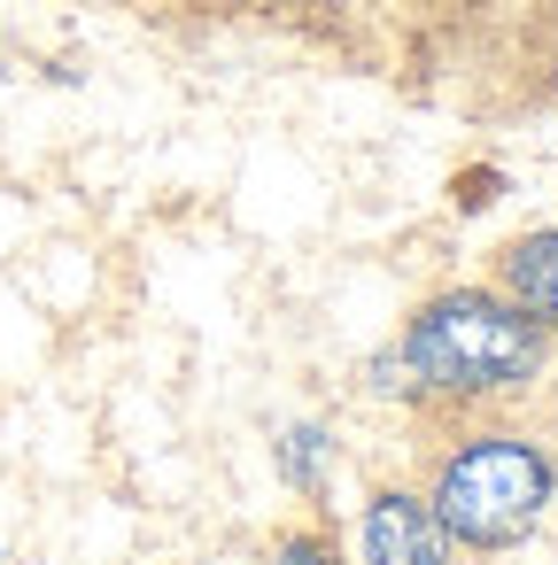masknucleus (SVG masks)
I'll return each mask as SVG.
<instances>
[{
    "label": "nucleus",
    "instance_id": "obj_1",
    "mask_svg": "<svg viewBox=\"0 0 558 565\" xmlns=\"http://www.w3.org/2000/svg\"><path fill=\"white\" fill-rule=\"evenodd\" d=\"M535 356H543L535 318H519V302H496V295H473V287L427 302L411 341H403V364L427 387H457V395L512 387V380L535 372Z\"/></svg>",
    "mask_w": 558,
    "mask_h": 565
},
{
    "label": "nucleus",
    "instance_id": "obj_2",
    "mask_svg": "<svg viewBox=\"0 0 558 565\" xmlns=\"http://www.w3.org/2000/svg\"><path fill=\"white\" fill-rule=\"evenodd\" d=\"M550 503V457L512 441V434H488L473 449H457L442 465V488H434V519L442 534L473 542V550H512Z\"/></svg>",
    "mask_w": 558,
    "mask_h": 565
},
{
    "label": "nucleus",
    "instance_id": "obj_3",
    "mask_svg": "<svg viewBox=\"0 0 558 565\" xmlns=\"http://www.w3.org/2000/svg\"><path fill=\"white\" fill-rule=\"evenodd\" d=\"M365 557L372 565H442L450 534H442V519L419 495H380L365 511Z\"/></svg>",
    "mask_w": 558,
    "mask_h": 565
},
{
    "label": "nucleus",
    "instance_id": "obj_4",
    "mask_svg": "<svg viewBox=\"0 0 558 565\" xmlns=\"http://www.w3.org/2000/svg\"><path fill=\"white\" fill-rule=\"evenodd\" d=\"M504 287L535 326H558V233H527L504 248Z\"/></svg>",
    "mask_w": 558,
    "mask_h": 565
},
{
    "label": "nucleus",
    "instance_id": "obj_5",
    "mask_svg": "<svg viewBox=\"0 0 558 565\" xmlns=\"http://www.w3.org/2000/svg\"><path fill=\"white\" fill-rule=\"evenodd\" d=\"M318 441H326L318 426H295V434H287V480L318 488Z\"/></svg>",
    "mask_w": 558,
    "mask_h": 565
},
{
    "label": "nucleus",
    "instance_id": "obj_6",
    "mask_svg": "<svg viewBox=\"0 0 558 565\" xmlns=\"http://www.w3.org/2000/svg\"><path fill=\"white\" fill-rule=\"evenodd\" d=\"M272 565H341V557H334V542H318V534H287Z\"/></svg>",
    "mask_w": 558,
    "mask_h": 565
}]
</instances>
